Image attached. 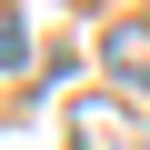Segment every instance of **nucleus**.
<instances>
[{"label": "nucleus", "instance_id": "2", "mask_svg": "<svg viewBox=\"0 0 150 150\" xmlns=\"http://www.w3.org/2000/svg\"><path fill=\"white\" fill-rule=\"evenodd\" d=\"M100 60H110V70H120V80H130V90H150V20H120V30H110V50H100Z\"/></svg>", "mask_w": 150, "mask_h": 150}, {"label": "nucleus", "instance_id": "3", "mask_svg": "<svg viewBox=\"0 0 150 150\" xmlns=\"http://www.w3.org/2000/svg\"><path fill=\"white\" fill-rule=\"evenodd\" d=\"M10 70H30V30H20V10H0V80Z\"/></svg>", "mask_w": 150, "mask_h": 150}, {"label": "nucleus", "instance_id": "1", "mask_svg": "<svg viewBox=\"0 0 150 150\" xmlns=\"http://www.w3.org/2000/svg\"><path fill=\"white\" fill-rule=\"evenodd\" d=\"M70 140H80V150H140L150 130L130 110H110V100H80V110H70Z\"/></svg>", "mask_w": 150, "mask_h": 150}]
</instances>
